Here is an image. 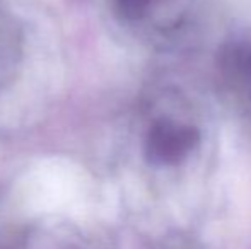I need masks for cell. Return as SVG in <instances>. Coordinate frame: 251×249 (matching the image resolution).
I'll return each instance as SVG.
<instances>
[{"instance_id": "3", "label": "cell", "mask_w": 251, "mask_h": 249, "mask_svg": "<svg viewBox=\"0 0 251 249\" xmlns=\"http://www.w3.org/2000/svg\"><path fill=\"white\" fill-rule=\"evenodd\" d=\"M221 73L236 106L251 123V34L229 41L221 55Z\"/></svg>"}, {"instance_id": "2", "label": "cell", "mask_w": 251, "mask_h": 249, "mask_svg": "<svg viewBox=\"0 0 251 249\" xmlns=\"http://www.w3.org/2000/svg\"><path fill=\"white\" fill-rule=\"evenodd\" d=\"M193 0H111L120 17L151 33L169 34L186 21Z\"/></svg>"}, {"instance_id": "1", "label": "cell", "mask_w": 251, "mask_h": 249, "mask_svg": "<svg viewBox=\"0 0 251 249\" xmlns=\"http://www.w3.org/2000/svg\"><path fill=\"white\" fill-rule=\"evenodd\" d=\"M140 147L144 160L155 169H183L207 152V120L190 97L166 92L147 114Z\"/></svg>"}]
</instances>
